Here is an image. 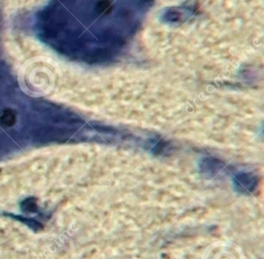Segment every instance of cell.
Listing matches in <instances>:
<instances>
[{"label": "cell", "mask_w": 264, "mask_h": 259, "mask_svg": "<svg viewBox=\"0 0 264 259\" xmlns=\"http://www.w3.org/2000/svg\"><path fill=\"white\" fill-rule=\"evenodd\" d=\"M234 184L237 191L244 194H249L254 192L255 188L257 187V179L252 174L239 173L234 178Z\"/></svg>", "instance_id": "cell-1"}, {"label": "cell", "mask_w": 264, "mask_h": 259, "mask_svg": "<svg viewBox=\"0 0 264 259\" xmlns=\"http://www.w3.org/2000/svg\"><path fill=\"white\" fill-rule=\"evenodd\" d=\"M220 168V162L213 158H206L200 164L201 172L206 175H215V173L219 172Z\"/></svg>", "instance_id": "cell-2"}, {"label": "cell", "mask_w": 264, "mask_h": 259, "mask_svg": "<svg viewBox=\"0 0 264 259\" xmlns=\"http://www.w3.org/2000/svg\"><path fill=\"white\" fill-rule=\"evenodd\" d=\"M14 122H15V115L11 110L4 112L0 118V123L3 126H11L14 124Z\"/></svg>", "instance_id": "cell-3"}]
</instances>
